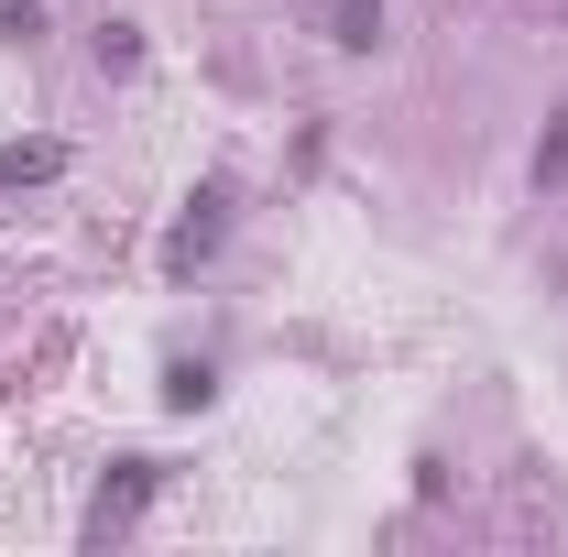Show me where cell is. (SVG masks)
Segmentation results:
<instances>
[{
  "label": "cell",
  "instance_id": "cell-6",
  "mask_svg": "<svg viewBox=\"0 0 568 557\" xmlns=\"http://www.w3.org/2000/svg\"><path fill=\"white\" fill-rule=\"evenodd\" d=\"M164 405H175V416H186V405H209V372H197V361H175V372H164Z\"/></svg>",
  "mask_w": 568,
  "mask_h": 557
},
{
  "label": "cell",
  "instance_id": "cell-3",
  "mask_svg": "<svg viewBox=\"0 0 568 557\" xmlns=\"http://www.w3.org/2000/svg\"><path fill=\"white\" fill-rule=\"evenodd\" d=\"M306 11H317V33H328V44H351V55L383 44V0H306Z\"/></svg>",
  "mask_w": 568,
  "mask_h": 557
},
{
  "label": "cell",
  "instance_id": "cell-1",
  "mask_svg": "<svg viewBox=\"0 0 568 557\" xmlns=\"http://www.w3.org/2000/svg\"><path fill=\"white\" fill-rule=\"evenodd\" d=\"M219 230H230V186H197V198H186V219L164 230V274H197V263L219 252Z\"/></svg>",
  "mask_w": 568,
  "mask_h": 557
},
{
  "label": "cell",
  "instance_id": "cell-4",
  "mask_svg": "<svg viewBox=\"0 0 568 557\" xmlns=\"http://www.w3.org/2000/svg\"><path fill=\"white\" fill-rule=\"evenodd\" d=\"M67 175V142H0V186H44Z\"/></svg>",
  "mask_w": 568,
  "mask_h": 557
},
{
  "label": "cell",
  "instance_id": "cell-2",
  "mask_svg": "<svg viewBox=\"0 0 568 557\" xmlns=\"http://www.w3.org/2000/svg\"><path fill=\"white\" fill-rule=\"evenodd\" d=\"M153 482H164L153 459H121V482H110L99 503H88V547H121V536L142 525V503H153Z\"/></svg>",
  "mask_w": 568,
  "mask_h": 557
},
{
  "label": "cell",
  "instance_id": "cell-5",
  "mask_svg": "<svg viewBox=\"0 0 568 557\" xmlns=\"http://www.w3.org/2000/svg\"><path fill=\"white\" fill-rule=\"evenodd\" d=\"M558 175H568V110L547 121V142H536V186H558Z\"/></svg>",
  "mask_w": 568,
  "mask_h": 557
}]
</instances>
